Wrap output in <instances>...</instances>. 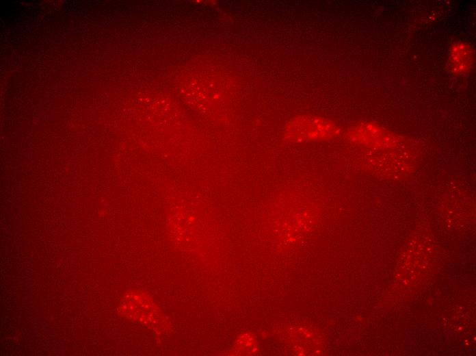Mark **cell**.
Returning a JSON list of instances; mask_svg holds the SVG:
<instances>
[{
	"instance_id": "2",
	"label": "cell",
	"mask_w": 476,
	"mask_h": 356,
	"mask_svg": "<svg viewBox=\"0 0 476 356\" xmlns=\"http://www.w3.org/2000/svg\"><path fill=\"white\" fill-rule=\"evenodd\" d=\"M118 310L121 316L155 331H163L166 327L163 314L144 292L127 291L122 297Z\"/></svg>"
},
{
	"instance_id": "1",
	"label": "cell",
	"mask_w": 476,
	"mask_h": 356,
	"mask_svg": "<svg viewBox=\"0 0 476 356\" xmlns=\"http://www.w3.org/2000/svg\"><path fill=\"white\" fill-rule=\"evenodd\" d=\"M339 134V127L330 120L317 115L300 114L287 122L283 139L295 143L324 141L335 138Z\"/></svg>"
},
{
	"instance_id": "4",
	"label": "cell",
	"mask_w": 476,
	"mask_h": 356,
	"mask_svg": "<svg viewBox=\"0 0 476 356\" xmlns=\"http://www.w3.org/2000/svg\"><path fill=\"white\" fill-rule=\"evenodd\" d=\"M347 138L354 142L365 145H378L388 142V134L371 123H360L349 128Z\"/></svg>"
},
{
	"instance_id": "3",
	"label": "cell",
	"mask_w": 476,
	"mask_h": 356,
	"mask_svg": "<svg viewBox=\"0 0 476 356\" xmlns=\"http://www.w3.org/2000/svg\"><path fill=\"white\" fill-rule=\"evenodd\" d=\"M474 60V50L471 45L462 42H455L449 51L448 69L454 75L465 74L471 69Z\"/></svg>"
}]
</instances>
